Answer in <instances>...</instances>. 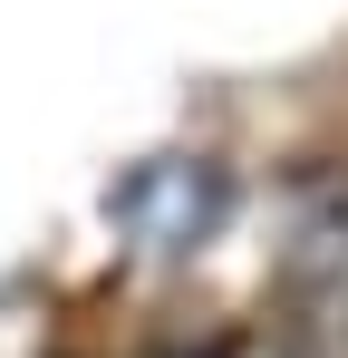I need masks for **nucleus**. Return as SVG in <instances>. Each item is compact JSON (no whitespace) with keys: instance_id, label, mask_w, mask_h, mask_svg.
<instances>
[{"instance_id":"f257e3e1","label":"nucleus","mask_w":348,"mask_h":358,"mask_svg":"<svg viewBox=\"0 0 348 358\" xmlns=\"http://www.w3.org/2000/svg\"><path fill=\"white\" fill-rule=\"evenodd\" d=\"M136 203H165V223H145V233H155V252H184V242L213 233L223 184H213V165H194V155H165L155 175H136Z\"/></svg>"}]
</instances>
